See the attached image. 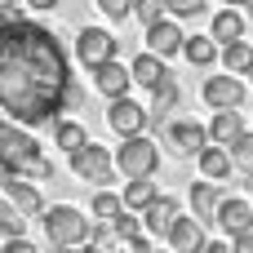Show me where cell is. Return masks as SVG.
Wrapping results in <instances>:
<instances>
[{
	"mask_svg": "<svg viewBox=\"0 0 253 253\" xmlns=\"http://www.w3.org/2000/svg\"><path fill=\"white\" fill-rule=\"evenodd\" d=\"M0 4H4V9H13V4H18V0H0Z\"/></svg>",
	"mask_w": 253,
	"mask_h": 253,
	"instance_id": "obj_39",
	"label": "cell"
},
{
	"mask_svg": "<svg viewBox=\"0 0 253 253\" xmlns=\"http://www.w3.org/2000/svg\"><path fill=\"white\" fill-rule=\"evenodd\" d=\"M227 151H231V160H236V169H240V173H253V133H249V129H245Z\"/></svg>",
	"mask_w": 253,
	"mask_h": 253,
	"instance_id": "obj_29",
	"label": "cell"
},
{
	"mask_svg": "<svg viewBox=\"0 0 253 253\" xmlns=\"http://www.w3.org/2000/svg\"><path fill=\"white\" fill-rule=\"evenodd\" d=\"M93 84H98L102 98H125L133 89V71L125 62H116V58H107L102 67H93Z\"/></svg>",
	"mask_w": 253,
	"mask_h": 253,
	"instance_id": "obj_14",
	"label": "cell"
},
{
	"mask_svg": "<svg viewBox=\"0 0 253 253\" xmlns=\"http://www.w3.org/2000/svg\"><path fill=\"white\" fill-rule=\"evenodd\" d=\"M67 107H80V89L71 80V58L62 40L36 18L4 9L0 18V111L27 129H40V125H53Z\"/></svg>",
	"mask_w": 253,
	"mask_h": 253,
	"instance_id": "obj_1",
	"label": "cell"
},
{
	"mask_svg": "<svg viewBox=\"0 0 253 253\" xmlns=\"http://www.w3.org/2000/svg\"><path fill=\"white\" fill-rule=\"evenodd\" d=\"M205 4H209V0H165V13L182 22V18H200V13H205Z\"/></svg>",
	"mask_w": 253,
	"mask_h": 253,
	"instance_id": "obj_31",
	"label": "cell"
},
{
	"mask_svg": "<svg viewBox=\"0 0 253 253\" xmlns=\"http://www.w3.org/2000/svg\"><path fill=\"white\" fill-rule=\"evenodd\" d=\"M245 182H249V200H253V173H245Z\"/></svg>",
	"mask_w": 253,
	"mask_h": 253,
	"instance_id": "obj_37",
	"label": "cell"
},
{
	"mask_svg": "<svg viewBox=\"0 0 253 253\" xmlns=\"http://www.w3.org/2000/svg\"><path fill=\"white\" fill-rule=\"evenodd\" d=\"M129 71H133V84H142V89H151V84H156V80H160V76H165L169 67H165V58H160V53H151V49H142V53H138V58L129 62Z\"/></svg>",
	"mask_w": 253,
	"mask_h": 253,
	"instance_id": "obj_22",
	"label": "cell"
},
{
	"mask_svg": "<svg viewBox=\"0 0 253 253\" xmlns=\"http://www.w3.org/2000/svg\"><path fill=\"white\" fill-rule=\"evenodd\" d=\"M165 240H169V249H178V253H200L205 249V222L191 213V218H173V227L165 231Z\"/></svg>",
	"mask_w": 253,
	"mask_h": 253,
	"instance_id": "obj_15",
	"label": "cell"
},
{
	"mask_svg": "<svg viewBox=\"0 0 253 253\" xmlns=\"http://www.w3.org/2000/svg\"><path fill=\"white\" fill-rule=\"evenodd\" d=\"M151 125V111L138 102V98H107V129H116L120 138H129V133H142Z\"/></svg>",
	"mask_w": 253,
	"mask_h": 253,
	"instance_id": "obj_8",
	"label": "cell"
},
{
	"mask_svg": "<svg viewBox=\"0 0 253 253\" xmlns=\"http://www.w3.org/2000/svg\"><path fill=\"white\" fill-rule=\"evenodd\" d=\"M218 62L227 67V71H236V76H245L253 67V40L249 36H240V40H231V44H222V53H218Z\"/></svg>",
	"mask_w": 253,
	"mask_h": 253,
	"instance_id": "obj_24",
	"label": "cell"
},
{
	"mask_svg": "<svg viewBox=\"0 0 253 253\" xmlns=\"http://www.w3.org/2000/svg\"><path fill=\"white\" fill-rule=\"evenodd\" d=\"M120 245V236H116V227L107 222V218H98L93 227H89V249H116Z\"/></svg>",
	"mask_w": 253,
	"mask_h": 253,
	"instance_id": "obj_30",
	"label": "cell"
},
{
	"mask_svg": "<svg viewBox=\"0 0 253 253\" xmlns=\"http://www.w3.org/2000/svg\"><path fill=\"white\" fill-rule=\"evenodd\" d=\"M165 133H169V147H173V156H196L205 142H209V129L200 125V120H187V116H178V120H165Z\"/></svg>",
	"mask_w": 253,
	"mask_h": 253,
	"instance_id": "obj_9",
	"label": "cell"
},
{
	"mask_svg": "<svg viewBox=\"0 0 253 253\" xmlns=\"http://www.w3.org/2000/svg\"><path fill=\"white\" fill-rule=\"evenodd\" d=\"M40 227H44L53 249H80V245H89L93 218H84L76 205H44L40 209Z\"/></svg>",
	"mask_w": 253,
	"mask_h": 253,
	"instance_id": "obj_2",
	"label": "cell"
},
{
	"mask_svg": "<svg viewBox=\"0 0 253 253\" xmlns=\"http://www.w3.org/2000/svg\"><path fill=\"white\" fill-rule=\"evenodd\" d=\"M53 142H58V151L62 156H71V151H80L84 142H89V129L80 125V120H53Z\"/></svg>",
	"mask_w": 253,
	"mask_h": 253,
	"instance_id": "obj_23",
	"label": "cell"
},
{
	"mask_svg": "<svg viewBox=\"0 0 253 253\" xmlns=\"http://www.w3.org/2000/svg\"><path fill=\"white\" fill-rule=\"evenodd\" d=\"M213 222H218L227 236L253 231V200H245V196H222V200H218V213H213Z\"/></svg>",
	"mask_w": 253,
	"mask_h": 253,
	"instance_id": "obj_11",
	"label": "cell"
},
{
	"mask_svg": "<svg viewBox=\"0 0 253 253\" xmlns=\"http://www.w3.org/2000/svg\"><path fill=\"white\" fill-rule=\"evenodd\" d=\"M200 98H205V107H245V98H249V84L236 76V71H222V76H205V84H200Z\"/></svg>",
	"mask_w": 253,
	"mask_h": 253,
	"instance_id": "obj_7",
	"label": "cell"
},
{
	"mask_svg": "<svg viewBox=\"0 0 253 253\" xmlns=\"http://www.w3.org/2000/svg\"><path fill=\"white\" fill-rule=\"evenodd\" d=\"M9 236H27V213L13 200H0V240H9Z\"/></svg>",
	"mask_w": 253,
	"mask_h": 253,
	"instance_id": "obj_26",
	"label": "cell"
},
{
	"mask_svg": "<svg viewBox=\"0 0 253 253\" xmlns=\"http://www.w3.org/2000/svg\"><path fill=\"white\" fill-rule=\"evenodd\" d=\"M218 200H222V191H218L213 178H200V182H191V191H187V205H191V213H196L200 222H213Z\"/></svg>",
	"mask_w": 253,
	"mask_h": 253,
	"instance_id": "obj_19",
	"label": "cell"
},
{
	"mask_svg": "<svg viewBox=\"0 0 253 253\" xmlns=\"http://www.w3.org/2000/svg\"><path fill=\"white\" fill-rule=\"evenodd\" d=\"M36 165H40V147H36L31 129L18 125V120H9V125L0 129V169H4V173H27V178H31Z\"/></svg>",
	"mask_w": 253,
	"mask_h": 253,
	"instance_id": "obj_3",
	"label": "cell"
},
{
	"mask_svg": "<svg viewBox=\"0 0 253 253\" xmlns=\"http://www.w3.org/2000/svg\"><path fill=\"white\" fill-rule=\"evenodd\" d=\"M102 13H107V22H125L129 13H133V0H93Z\"/></svg>",
	"mask_w": 253,
	"mask_h": 253,
	"instance_id": "obj_33",
	"label": "cell"
},
{
	"mask_svg": "<svg viewBox=\"0 0 253 253\" xmlns=\"http://www.w3.org/2000/svg\"><path fill=\"white\" fill-rule=\"evenodd\" d=\"M231 249H236V253H253V231H240V236H231Z\"/></svg>",
	"mask_w": 253,
	"mask_h": 253,
	"instance_id": "obj_34",
	"label": "cell"
},
{
	"mask_svg": "<svg viewBox=\"0 0 253 253\" xmlns=\"http://www.w3.org/2000/svg\"><path fill=\"white\" fill-rule=\"evenodd\" d=\"M205 129H209V142L231 147V142L245 133V116H240V107H218V111H213V120H209Z\"/></svg>",
	"mask_w": 253,
	"mask_h": 253,
	"instance_id": "obj_18",
	"label": "cell"
},
{
	"mask_svg": "<svg viewBox=\"0 0 253 253\" xmlns=\"http://www.w3.org/2000/svg\"><path fill=\"white\" fill-rule=\"evenodd\" d=\"M0 18H4V4H0Z\"/></svg>",
	"mask_w": 253,
	"mask_h": 253,
	"instance_id": "obj_42",
	"label": "cell"
},
{
	"mask_svg": "<svg viewBox=\"0 0 253 253\" xmlns=\"http://www.w3.org/2000/svg\"><path fill=\"white\" fill-rule=\"evenodd\" d=\"M245 76H249V84H253V67H249V71H245Z\"/></svg>",
	"mask_w": 253,
	"mask_h": 253,
	"instance_id": "obj_41",
	"label": "cell"
},
{
	"mask_svg": "<svg viewBox=\"0 0 253 253\" xmlns=\"http://www.w3.org/2000/svg\"><path fill=\"white\" fill-rule=\"evenodd\" d=\"M151 98H147V111H151V120H169L178 107H182V84H178V76H160L151 89H147Z\"/></svg>",
	"mask_w": 253,
	"mask_h": 253,
	"instance_id": "obj_12",
	"label": "cell"
},
{
	"mask_svg": "<svg viewBox=\"0 0 253 253\" xmlns=\"http://www.w3.org/2000/svg\"><path fill=\"white\" fill-rule=\"evenodd\" d=\"M245 18H253V0H245Z\"/></svg>",
	"mask_w": 253,
	"mask_h": 253,
	"instance_id": "obj_36",
	"label": "cell"
},
{
	"mask_svg": "<svg viewBox=\"0 0 253 253\" xmlns=\"http://www.w3.org/2000/svg\"><path fill=\"white\" fill-rule=\"evenodd\" d=\"M156 196H160V187H156L151 178H129V187L120 191V200H125V209H138V213H142V209H147V205H151Z\"/></svg>",
	"mask_w": 253,
	"mask_h": 253,
	"instance_id": "obj_25",
	"label": "cell"
},
{
	"mask_svg": "<svg viewBox=\"0 0 253 253\" xmlns=\"http://www.w3.org/2000/svg\"><path fill=\"white\" fill-rule=\"evenodd\" d=\"M133 18L142 27H151L156 18H165V0H133Z\"/></svg>",
	"mask_w": 253,
	"mask_h": 253,
	"instance_id": "obj_32",
	"label": "cell"
},
{
	"mask_svg": "<svg viewBox=\"0 0 253 253\" xmlns=\"http://www.w3.org/2000/svg\"><path fill=\"white\" fill-rule=\"evenodd\" d=\"M218 53H222V44L205 31V36H187L182 40V58L191 62V67H213L218 62Z\"/></svg>",
	"mask_w": 253,
	"mask_h": 253,
	"instance_id": "obj_20",
	"label": "cell"
},
{
	"mask_svg": "<svg viewBox=\"0 0 253 253\" xmlns=\"http://www.w3.org/2000/svg\"><path fill=\"white\" fill-rule=\"evenodd\" d=\"M196 165H200V178H213V182H227L236 173V160H231V151L222 142H205L196 151Z\"/></svg>",
	"mask_w": 253,
	"mask_h": 253,
	"instance_id": "obj_16",
	"label": "cell"
},
{
	"mask_svg": "<svg viewBox=\"0 0 253 253\" xmlns=\"http://www.w3.org/2000/svg\"><path fill=\"white\" fill-rule=\"evenodd\" d=\"M222 4H245V0H222Z\"/></svg>",
	"mask_w": 253,
	"mask_h": 253,
	"instance_id": "obj_40",
	"label": "cell"
},
{
	"mask_svg": "<svg viewBox=\"0 0 253 253\" xmlns=\"http://www.w3.org/2000/svg\"><path fill=\"white\" fill-rule=\"evenodd\" d=\"M62 0H27V9H36V13H49V9H58Z\"/></svg>",
	"mask_w": 253,
	"mask_h": 253,
	"instance_id": "obj_35",
	"label": "cell"
},
{
	"mask_svg": "<svg viewBox=\"0 0 253 253\" xmlns=\"http://www.w3.org/2000/svg\"><path fill=\"white\" fill-rule=\"evenodd\" d=\"M67 160H71V173H76L80 182H98V187H102V182L116 178V156H111L107 147H98V142H84V147L71 151Z\"/></svg>",
	"mask_w": 253,
	"mask_h": 253,
	"instance_id": "obj_5",
	"label": "cell"
},
{
	"mask_svg": "<svg viewBox=\"0 0 253 253\" xmlns=\"http://www.w3.org/2000/svg\"><path fill=\"white\" fill-rule=\"evenodd\" d=\"M116 49H120V40L107 31V27H80L76 31V58L93 71V67H102L107 58H116Z\"/></svg>",
	"mask_w": 253,
	"mask_h": 253,
	"instance_id": "obj_6",
	"label": "cell"
},
{
	"mask_svg": "<svg viewBox=\"0 0 253 253\" xmlns=\"http://www.w3.org/2000/svg\"><path fill=\"white\" fill-rule=\"evenodd\" d=\"M4 125H9V116H4V111H0V129H4Z\"/></svg>",
	"mask_w": 253,
	"mask_h": 253,
	"instance_id": "obj_38",
	"label": "cell"
},
{
	"mask_svg": "<svg viewBox=\"0 0 253 253\" xmlns=\"http://www.w3.org/2000/svg\"><path fill=\"white\" fill-rule=\"evenodd\" d=\"M209 36H213L218 44H231V40L249 36V18H245V9H240V4L218 9V13H213V22H209Z\"/></svg>",
	"mask_w": 253,
	"mask_h": 253,
	"instance_id": "obj_17",
	"label": "cell"
},
{
	"mask_svg": "<svg viewBox=\"0 0 253 253\" xmlns=\"http://www.w3.org/2000/svg\"><path fill=\"white\" fill-rule=\"evenodd\" d=\"M142 31H147V40H142V44H147L151 53H160V58L182 53V40H187V36H182L178 18H169V13H165V18H156L151 27H142Z\"/></svg>",
	"mask_w": 253,
	"mask_h": 253,
	"instance_id": "obj_10",
	"label": "cell"
},
{
	"mask_svg": "<svg viewBox=\"0 0 253 253\" xmlns=\"http://www.w3.org/2000/svg\"><path fill=\"white\" fill-rule=\"evenodd\" d=\"M111 227H116V236L129 245L133 236H142V218H138V209H120L116 218H111Z\"/></svg>",
	"mask_w": 253,
	"mask_h": 253,
	"instance_id": "obj_28",
	"label": "cell"
},
{
	"mask_svg": "<svg viewBox=\"0 0 253 253\" xmlns=\"http://www.w3.org/2000/svg\"><path fill=\"white\" fill-rule=\"evenodd\" d=\"M120 209H125V200H120L116 191H107V187H102V191H93V205H89V213H93V218H107V222H111Z\"/></svg>",
	"mask_w": 253,
	"mask_h": 253,
	"instance_id": "obj_27",
	"label": "cell"
},
{
	"mask_svg": "<svg viewBox=\"0 0 253 253\" xmlns=\"http://www.w3.org/2000/svg\"><path fill=\"white\" fill-rule=\"evenodd\" d=\"M173 218H178V200H173V196H156V200L142 209V222H147V231H156V236H165V231L173 227Z\"/></svg>",
	"mask_w": 253,
	"mask_h": 253,
	"instance_id": "obj_21",
	"label": "cell"
},
{
	"mask_svg": "<svg viewBox=\"0 0 253 253\" xmlns=\"http://www.w3.org/2000/svg\"><path fill=\"white\" fill-rule=\"evenodd\" d=\"M0 191L27 213V218H40V209H44V196H40V187L36 182H27V173H4L0 178Z\"/></svg>",
	"mask_w": 253,
	"mask_h": 253,
	"instance_id": "obj_13",
	"label": "cell"
},
{
	"mask_svg": "<svg viewBox=\"0 0 253 253\" xmlns=\"http://www.w3.org/2000/svg\"><path fill=\"white\" fill-rule=\"evenodd\" d=\"M116 169H120L125 178H156V169H160V147L147 138V129H142V133H129V138L116 147Z\"/></svg>",
	"mask_w": 253,
	"mask_h": 253,
	"instance_id": "obj_4",
	"label": "cell"
}]
</instances>
